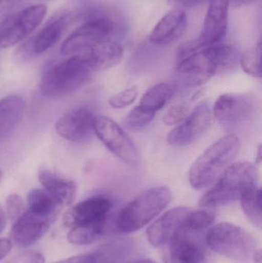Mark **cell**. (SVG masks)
Segmentation results:
<instances>
[{
    "instance_id": "52a82bcc",
    "label": "cell",
    "mask_w": 262,
    "mask_h": 263,
    "mask_svg": "<svg viewBox=\"0 0 262 263\" xmlns=\"http://www.w3.org/2000/svg\"><path fill=\"white\" fill-rule=\"evenodd\" d=\"M46 13V5H32L0 22V49H9L27 38L43 21Z\"/></svg>"
},
{
    "instance_id": "1f68e13d",
    "label": "cell",
    "mask_w": 262,
    "mask_h": 263,
    "mask_svg": "<svg viewBox=\"0 0 262 263\" xmlns=\"http://www.w3.org/2000/svg\"><path fill=\"white\" fill-rule=\"evenodd\" d=\"M189 115V109L184 105H175L169 108L164 117L163 123L167 126H174L182 123Z\"/></svg>"
},
{
    "instance_id": "9a60e30c",
    "label": "cell",
    "mask_w": 262,
    "mask_h": 263,
    "mask_svg": "<svg viewBox=\"0 0 262 263\" xmlns=\"http://www.w3.org/2000/svg\"><path fill=\"white\" fill-rule=\"evenodd\" d=\"M72 18L73 17L71 14H64L52 18L32 38L30 43L20 48L17 58L26 61L33 55H39L52 48L60 40Z\"/></svg>"
},
{
    "instance_id": "5b68a950",
    "label": "cell",
    "mask_w": 262,
    "mask_h": 263,
    "mask_svg": "<svg viewBox=\"0 0 262 263\" xmlns=\"http://www.w3.org/2000/svg\"><path fill=\"white\" fill-rule=\"evenodd\" d=\"M91 69L78 55L60 62L43 73L41 93L49 98L66 97L81 89L90 78Z\"/></svg>"
},
{
    "instance_id": "7bdbcfd3",
    "label": "cell",
    "mask_w": 262,
    "mask_h": 263,
    "mask_svg": "<svg viewBox=\"0 0 262 263\" xmlns=\"http://www.w3.org/2000/svg\"><path fill=\"white\" fill-rule=\"evenodd\" d=\"M2 178H3V172L0 170V181H1Z\"/></svg>"
},
{
    "instance_id": "3957f363",
    "label": "cell",
    "mask_w": 262,
    "mask_h": 263,
    "mask_svg": "<svg viewBox=\"0 0 262 263\" xmlns=\"http://www.w3.org/2000/svg\"><path fill=\"white\" fill-rule=\"evenodd\" d=\"M256 166L252 162L232 163L221 175L216 183L198 201L203 208H215L233 203L257 186Z\"/></svg>"
},
{
    "instance_id": "30bf717a",
    "label": "cell",
    "mask_w": 262,
    "mask_h": 263,
    "mask_svg": "<svg viewBox=\"0 0 262 263\" xmlns=\"http://www.w3.org/2000/svg\"><path fill=\"white\" fill-rule=\"evenodd\" d=\"M256 103L253 97L246 94H223L213 107L216 121L225 127L239 126L249 121L255 115Z\"/></svg>"
},
{
    "instance_id": "603a6c76",
    "label": "cell",
    "mask_w": 262,
    "mask_h": 263,
    "mask_svg": "<svg viewBox=\"0 0 262 263\" xmlns=\"http://www.w3.org/2000/svg\"><path fill=\"white\" fill-rule=\"evenodd\" d=\"M27 210L55 220L63 205L46 190L35 189L27 196Z\"/></svg>"
},
{
    "instance_id": "7a4b0ae2",
    "label": "cell",
    "mask_w": 262,
    "mask_h": 263,
    "mask_svg": "<svg viewBox=\"0 0 262 263\" xmlns=\"http://www.w3.org/2000/svg\"><path fill=\"white\" fill-rule=\"evenodd\" d=\"M239 147V139L235 134L223 136L212 144L191 166V185L195 190H204L216 182L233 162Z\"/></svg>"
},
{
    "instance_id": "4dcf8cb0",
    "label": "cell",
    "mask_w": 262,
    "mask_h": 263,
    "mask_svg": "<svg viewBox=\"0 0 262 263\" xmlns=\"http://www.w3.org/2000/svg\"><path fill=\"white\" fill-rule=\"evenodd\" d=\"M6 205L8 216L13 222L19 219L26 211L24 201L16 194H12L8 196Z\"/></svg>"
},
{
    "instance_id": "d590c367",
    "label": "cell",
    "mask_w": 262,
    "mask_h": 263,
    "mask_svg": "<svg viewBox=\"0 0 262 263\" xmlns=\"http://www.w3.org/2000/svg\"><path fill=\"white\" fill-rule=\"evenodd\" d=\"M54 263H98V259L95 255L85 254L78 255L73 257L68 258Z\"/></svg>"
},
{
    "instance_id": "8992f818",
    "label": "cell",
    "mask_w": 262,
    "mask_h": 263,
    "mask_svg": "<svg viewBox=\"0 0 262 263\" xmlns=\"http://www.w3.org/2000/svg\"><path fill=\"white\" fill-rule=\"evenodd\" d=\"M206 243L215 253L241 262L249 260L256 250L253 236L230 222H221L212 227L206 236Z\"/></svg>"
},
{
    "instance_id": "d4e9b609",
    "label": "cell",
    "mask_w": 262,
    "mask_h": 263,
    "mask_svg": "<svg viewBox=\"0 0 262 263\" xmlns=\"http://www.w3.org/2000/svg\"><path fill=\"white\" fill-rule=\"evenodd\" d=\"M241 205L246 216L255 227L262 225L261 190L258 186L245 193L241 199Z\"/></svg>"
},
{
    "instance_id": "4fadbf2b",
    "label": "cell",
    "mask_w": 262,
    "mask_h": 263,
    "mask_svg": "<svg viewBox=\"0 0 262 263\" xmlns=\"http://www.w3.org/2000/svg\"><path fill=\"white\" fill-rule=\"evenodd\" d=\"M194 232L180 230L166 246V263H209L203 244L193 236Z\"/></svg>"
},
{
    "instance_id": "836d02e7",
    "label": "cell",
    "mask_w": 262,
    "mask_h": 263,
    "mask_svg": "<svg viewBox=\"0 0 262 263\" xmlns=\"http://www.w3.org/2000/svg\"><path fill=\"white\" fill-rule=\"evenodd\" d=\"M212 0H168L169 5L176 9H192L209 3Z\"/></svg>"
},
{
    "instance_id": "4316f807",
    "label": "cell",
    "mask_w": 262,
    "mask_h": 263,
    "mask_svg": "<svg viewBox=\"0 0 262 263\" xmlns=\"http://www.w3.org/2000/svg\"><path fill=\"white\" fill-rule=\"evenodd\" d=\"M261 42L249 48L240 57L239 64L248 75L255 78L261 77Z\"/></svg>"
},
{
    "instance_id": "ba28073f",
    "label": "cell",
    "mask_w": 262,
    "mask_h": 263,
    "mask_svg": "<svg viewBox=\"0 0 262 263\" xmlns=\"http://www.w3.org/2000/svg\"><path fill=\"white\" fill-rule=\"evenodd\" d=\"M94 132L106 148L126 165L135 167L139 162L138 149L118 123L109 117H95Z\"/></svg>"
},
{
    "instance_id": "9c48e42d",
    "label": "cell",
    "mask_w": 262,
    "mask_h": 263,
    "mask_svg": "<svg viewBox=\"0 0 262 263\" xmlns=\"http://www.w3.org/2000/svg\"><path fill=\"white\" fill-rule=\"evenodd\" d=\"M112 208V201L109 198L93 196L69 209L63 217V223L70 229L79 227H107Z\"/></svg>"
},
{
    "instance_id": "8fae6325",
    "label": "cell",
    "mask_w": 262,
    "mask_h": 263,
    "mask_svg": "<svg viewBox=\"0 0 262 263\" xmlns=\"http://www.w3.org/2000/svg\"><path fill=\"white\" fill-rule=\"evenodd\" d=\"M113 29V23L106 17L89 20L65 40L61 46V53L65 55H78L92 45L106 40Z\"/></svg>"
},
{
    "instance_id": "d6a6232c",
    "label": "cell",
    "mask_w": 262,
    "mask_h": 263,
    "mask_svg": "<svg viewBox=\"0 0 262 263\" xmlns=\"http://www.w3.org/2000/svg\"><path fill=\"white\" fill-rule=\"evenodd\" d=\"M6 263H45V258L38 252L28 251L14 256Z\"/></svg>"
},
{
    "instance_id": "7c38bea8",
    "label": "cell",
    "mask_w": 262,
    "mask_h": 263,
    "mask_svg": "<svg viewBox=\"0 0 262 263\" xmlns=\"http://www.w3.org/2000/svg\"><path fill=\"white\" fill-rule=\"evenodd\" d=\"M212 112L209 104L201 103L182 122L169 132L167 141L174 146H186L198 140L209 128Z\"/></svg>"
},
{
    "instance_id": "83f0119b",
    "label": "cell",
    "mask_w": 262,
    "mask_h": 263,
    "mask_svg": "<svg viewBox=\"0 0 262 263\" xmlns=\"http://www.w3.org/2000/svg\"><path fill=\"white\" fill-rule=\"evenodd\" d=\"M155 112L138 105L128 114L124 120L125 127L129 130H139L150 124Z\"/></svg>"
},
{
    "instance_id": "f35d334b",
    "label": "cell",
    "mask_w": 262,
    "mask_h": 263,
    "mask_svg": "<svg viewBox=\"0 0 262 263\" xmlns=\"http://www.w3.org/2000/svg\"><path fill=\"white\" fill-rule=\"evenodd\" d=\"M6 224V216L3 209L0 206V233L3 231Z\"/></svg>"
},
{
    "instance_id": "8d00e7d4",
    "label": "cell",
    "mask_w": 262,
    "mask_h": 263,
    "mask_svg": "<svg viewBox=\"0 0 262 263\" xmlns=\"http://www.w3.org/2000/svg\"><path fill=\"white\" fill-rule=\"evenodd\" d=\"M12 242L7 239H0V259L7 256L12 249Z\"/></svg>"
},
{
    "instance_id": "44dd1931",
    "label": "cell",
    "mask_w": 262,
    "mask_h": 263,
    "mask_svg": "<svg viewBox=\"0 0 262 263\" xmlns=\"http://www.w3.org/2000/svg\"><path fill=\"white\" fill-rule=\"evenodd\" d=\"M38 179L45 190L62 205H71L75 200L77 185L74 181L66 179L49 168L39 170Z\"/></svg>"
},
{
    "instance_id": "277c9868",
    "label": "cell",
    "mask_w": 262,
    "mask_h": 263,
    "mask_svg": "<svg viewBox=\"0 0 262 263\" xmlns=\"http://www.w3.org/2000/svg\"><path fill=\"white\" fill-rule=\"evenodd\" d=\"M172 193L167 187L150 188L138 194L117 215L115 228L120 233L141 230L169 205Z\"/></svg>"
},
{
    "instance_id": "5bb4252c",
    "label": "cell",
    "mask_w": 262,
    "mask_h": 263,
    "mask_svg": "<svg viewBox=\"0 0 262 263\" xmlns=\"http://www.w3.org/2000/svg\"><path fill=\"white\" fill-rule=\"evenodd\" d=\"M95 115L86 107L72 109L55 123V130L63 139L74 142H84L92 138Z\"/></svg>"
},
{
    "instance_id": "6da1fadb",
    "label": "cell",
    "mask_w": 262,
    "mask_h": 263,
    "mask_svg": "<svg viewBox=\"0 0 262 263\" xmlns=\"http://www.w3.org/2000/svg\"><path fill=\"white\" fill-rule=\"evenodd\" d=\"M240 55L234 46L218 44L201 47L196 40L182 45L175 55V69L185 86L198 87L217 74H226L238 68Z\"/></svg>"
},
{
    "instance_id": "e0dca14e",
    "label": "cell",
    "mask_w": 262,
    "mask_h": 263,
    "mask_svg": "<svg viewBox=\"0 0 262 263\" xmlns=\"http://www.w3.org/2000/svg\"><path fill=\"white\" fill-rule=\"evenodd\" d=\"M190 209L175 207L165 213L149 227L147 238L154 247H166L180 230L184 229L185 221Z\"/></svg>"
},
{
    "instance_id": "484cf974",
    "label": "cell",
    "mask_w": 262,
    "mask_h": 263,
    "mask_svg": "<svg viewBox=\"0 0 262 263\" xmlns=\"http://www.w3.org/2000/svg\"><path fill=\"white\" fill-rule=\"evenodd\" d=\"M105 227H79L70 229L67 239L75 246H87L98 241L106 232Z\"/></svg>"
},
{
    "instance_id": "e575fe53",
    "label": "cell",
    "mask_w": 262,
    "mask_h": 263,
    "mask_svg": "<svg viewBox=\"0 0 262 263\" xmlns=\"http://www.w3.org/2000/svg\"><path fill=\"white\" fill-rule=\"evenodd\" d=\"M20 0H0V22L12 15V11L15 9Z\"/></svg>"
},
{
    "instance_id": "ab89813d",
    "label": "cell",
    "mask_w": 262,
    "mask_h": 263,
    "mask_svg": "<svg viewBox=\"0 0 262 263\" xmlns=\"http://www.w3.org/2000/svg\"><path fill=\"white\" fill-rule=\"evenodd\" d=\"M252 258L254 263H261V250H255V253L252 255Z\"/></svg>"
},
{
    "instance_id": "ffe728a7",
    "label": "cell",
    "mask_w": 262,
    "mask_h": 263,
    "mask_svg": "<svg viewBox=\"0 0 262 263\" xmlns=\"http://www.w3.org/2000/svg\"><path fill=\"white\" fill-rule=\"evenodd\" d=\"M188 26V18L183 9L174 8L166 13L152 29L149 40L158 46H167L178 41Z\"/></svg>"
},
{
    "instance_id": "74e56055",
    "label": "cell",
    "mask_w": 262,
    "mask_h": 263,
    "mask_svg": "<svg viewBox=\"0 0 262 263\" xmlns=\"http://www.w3.org/2000/svg\"><path fill=\"white\" fill-rule=\"evenodd\" d=\"M229 6L233 8L243 7V6H249L252 3H256L258 0H228Z\"/></svg>"
},
{
    "instance_id": "d6986e66",
    "label": "cell",
    "mask_w": 262,
    "mask_h": 263,
    "mask_svg": "<svg viewBox=\"0 0 262 263\" xmlns=\"http://www.w3.org/2000/svg\"><path fill=\"white\" fill-rule=\"evenodd\" d=\"M123 55L124 49L121 44L106 39L92 45L78 55L91 70L104 71L118 65Z\"/></svg>"
},
{
    "instance_id": "f1b7e54d",
    "label": "cell",
    "mask_w": 262,
    "mask_h": 263,
    "mask_svg": "<svg viewBox=\"0 0 262 263\" xmlns=\"http://www.w3.org/2000/svg\"><path fill=\"white\" fill-rule=\"evenodd\" d=\"M215 221V215L209 210H192L186 216L184 230L192 232H199L206 230Z\"/></svg>"
},
{
    "instance_id": "f546056e",
    "label": "cell",
    "mask_w": 262,
    "mask_h": 263,
    "mask_svg": "<svg viewBox=\"0 0 262 263\" xmlns=\"http://www.w3.org/2000/svg\"><path fill=\"white\" fill-rule=\"evenodd\" d=\"M136 87L128 88L115 95L112 96L109 100V105L113 109H124L131 106L138 97Z\"/></svg>"
},
{
    "instance_id": "b9f144b4",
    "label": "cell",
    "mask_w": 262,
    "mask_h": 263,
    "mask_svg": "<svg viewBox=\"0 0 262 263\" xmlns=\"http://www.w3.org/2000/svg\"><path fill=\"white\" fill-rule=\"evenodd\" d=\"M131 263H156L155 261L152 260L150 259H142L139 260L135 261V262Z\"/></svg>"
},
{
    "instance_id": "7402d4cb",
    "label": "cell",
    "mask_w": 262,
    "mask_h": 263,
    "mask_svg": "<svg viewBox=\"0 0 262 263\" xmlns=\"http://www.w3.org/2000/svg\"><path fill=\"white\" fill-rule=\"evenodd\" d=\"M26 103L19 95L0 100V139L9 136L18 126L24 114Z\"/></svg>"
},
{
    "instance_id": "60d3db41",
    "label": "cell",
    "mask_w": 262,
    "mask_h": 263,
    "mask_svg": "<svg viewBox=\"0 0 262 263\" xmlns=\"http://www.w3.org/2000/svg\"><path fill=\"white\" fill-rule=\"evenodd\" d=\"M203 92H204V90H203V89L197 91L195 93H194L193 97H192V100H196L199 99L200 97H201V95H203Z\"/></svg>"
},
{
    "instance_id": "cb8c5ba5",
    "label": "cell",
    "mask_w": 262,
    "mask_h": 263,
    "mask_svg": "<svg viewBox=\"0 0 262 263\" xmlns=\"http://www.w3.org/2000/svg\"><path fill=\"white\" fill-rule=\"evenodd\" d=\"M175 92V88L166 83H160L148 89L140 100V104L153 112L163 109Z\"/></svg>"
},
{
    "instance_id": "2e32d148",
    "label": "cell",
    "mask_w": 262,
    "mask_h": 263,
    "mask_svg": "<svg viewBox=\"0 0 262 263\" xmlns=\"http://www.w3.org/2000/svg\"><path fill=\"white\" fill-rule=\"evenodd\" d=\"M229 4L228 0H212L204 24L196 42L201 47L221 44L228 28Z\"/></svg>"
},
{
    "instance_id": "ac0fdd59",
    "label": "cell",
    "mask_w": 262,
    "mask_h": 263,
    "mask_svg": "<svg viewBox=\"0 0 262 263\" xmlns=\"http://www.w3.org/2000/svg\"><path fill=\"white\" fill-rule=\"evenodd\" d=\"M54 222L51 218L26 210L24 214L13 222L11 239L19 247H29L41 239Z\"/></svg>"
}]
</instances>
